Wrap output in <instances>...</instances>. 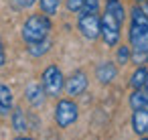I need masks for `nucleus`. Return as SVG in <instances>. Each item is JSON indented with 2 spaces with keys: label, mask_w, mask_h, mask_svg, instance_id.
<instances>
[{
  "label": "nucleus",
  "mask_w": 148,
  "mask_h": 140,
  "mask_svg": "<svg viewBox=\"0 0 148 140\" xmlns=\"http://www.w3.org/2000/svg\"><path fill=\"white\" fill-rule=\"evenodd\" d=\"M108 2H114V0H108Z\"/></svg>",
  "instance_id": "nucleus-26"
},
{
  "label": "nucleus",
  "mask_w": 148,
  "mask_h": 140,
  "mask_svg": "<svg viewBox=\"0 0 148 140\" xmlns=\"http://www.w3.org/2000/svg\"><path fill=\"white\" fill-rule=\"evenodd\" d=\"M116 73H118V69L110 61H103L95 67V77H97L99 83H110L112 79H116Z\"/></svg>",
  "instance_id": "nucleus-9"
},
{
  "label": "nucleus",
  "mask_w": 148,
  "mask_h": 140,
  "mask_svg": "<svg viewBox=\"0 0 148 140\" xmlns=\"http://www.w3.org/2000/svg\"><path fill=\"white\" fill-rule=\"evenodd\" d=\"M25 95H27V100H29V104L31 106H35V108H41L43 106V102H45V89H43V85L41 83H29L27 85V91H25Z\"/></svg>",
  "instance_id": "nucleus-8"
},
{
  "label": "nucleus",
  "mask_w": 148,
  "mask_h": 140,
  "mask_svg": "<svg viewBox=\"0 0 148 140\" xmlns=\"http://www.w3.org/2000/svg\"><path fill=\"white\" fill-rule=\"evenodd\" d=\"M77 27H79V31L85 39L95 41L99 37V16H97V12H81Z\"/></svg>",
  "instance_id": "nucleus-6"
},
{
  "label": "nucleus",
  "mask_w": 148,
  "mask_h": 140,
  "mask_svg": "<svg viewBox=\"0 0 148 140\" xmlns=\"http://www.w3.org/2000/svg\"><path fill=\"white\" fill-rule=\"evenodd\" d=\"M35 2H37V0H12V4L16 8H31Z\"/></svg>",
  "instance_id": "nucleus-21"
},
{
  "label": "nucleus",
  "mask_w": 148,
  "mask_h": 140,
  "mask_svg": "<svg viewBox=\"0 0 148 140\" xmlns=\"http://www.w3.org/2000/svg\"><path fill=\"white\" fill-rule=\"evenodd\" d=\"M51 33V21L47 14H33L23 25V39L27 43H39Z\"/></svg>",
  "instance_id": "nucleus-2"
},
{
  "label": "nucleus",
  "mask_w": 148,
  "mask_h": 140,
  "mask_svg": "<svg viewBox=\"0 0 148 140\" xmlns=\"http://www.w3.org/2000/svg\"><path fill=\"white\" fill-rule=\"evenodd\" d=\"M146 77H148V71L144 69V67H138L134 73H132V79H130V85L134 87V89H140L142 85H144V81H146Z\"/></svg>",
  "instance_id": "nucleus-16"
},
{
  "label": "nucleus",
  "mask_w": 148,
  "mask_h": 140,
  "mask_svg": "<svg viewBox=\"0 0 148 140\" xmlns=\"http://www.w3.org/2000/svg\"><path fill=\"white\" fill-rule=\"evenodd\" d=\"M140 140H148V138H140Z\"/></svg>",
  "instance_id": "nucleus-25"
},
{
  "label": "nucleus",
  "mask_w": 148,
  "mask_h": 140,
  "mask_svg": "<svg viewBox=\"0 0 148 140\" xmlns=\"http://www.w3.org/2000/svg\"><path fill=\"white\" fill-rule=\"evenodd\" d=\"M128 59H130V49L128 47H120L118 49V63H128Z\"/></svg>",
  "instance_id": "nucleus-19"
},
{
  "label": "nucleus",
  "mask_w": 148,
  "mask_h": 140,
  "mask_svg": "<svg viewBox=\"0 0 148 140\" xmlns=\"http://www.w3.org/2000/svg\"><path fill=\"white\" fill-rule=\"evenodd\" d=\"M130 45L134 49V59L148 55V16L140 6L132 8V27H130Z\"/></svg>",
  "instance_id": "nucleus-1"
},
{
  "label": "nucleus",
  "mask_w": 148,
  "mask_h": 140,
  "mask_svg": "<svg viewBox=\"0 0 148 140\" xmlns=\"http://www.w3.org/2000/svg\"><path fill=\"white\" fill-rule=\"evenodd\" d=\"M77 116H79V108H77V104L71 102V100H61V102L57 104V108H55V120H57V124H59L61 128L71 126V124L77 120Z\"/></svg>",
  "instance_id": "nucleus-5"
},
{
  "label": "nucleus",
  "mask_w": 148,
  "mask_h": 140,
  "mask_svg": "<svg viewBox=\"0 0 148 140\" xmlns=\"http://www.w3.org/2000/svg\"><path fill=\"white\" fill-rule=\"evenodd\" d=\"M49 49H51V41H49V39H43V41H39V43H29V53H31L33 57H41V55H45Z\"/></svg>",
  "instance_id": "nucleus-14"
},
{
  "label": "nucleus",
  "mask_w": 148,
  "mask_h": 140,
  "mask_svg": "<svg viewBox=\"0 0 148 140\" xmlns=\"http://www.w3.org/2000/svg\"><path fill=\"white\" fill-rule=\"evenodd\" d=\"M65 91L67 95H81L85 89H87V77L83 71H75L67 81H65Z\"/></svg>",
  "instance_id": "nucleus-7"
},
{
  "label": "nucleus",
  "mask_w": 148,
  "mask_h": 140,
  "mask_svg": "<svg viewBox=\"0 0 148 140\" xmlns=\"http://www.w3.org/2000/svg\"><path fill=\"white\" fill-rule=\"evenodd\" d=\"M39 4H41V10L49 16V14H55L59 10L61 0H39Z\"/></svg>",
  "instance_id": "nucleus-17"
},
{
  "label": "nucleus",
  "mask_w": 148,
  "mask_h": 140,
  "mask_svg": "<svg viewBox=\"0 0 148 140\" xmlns=\"http://www.w3.org/2000/svg\"><path fill=\"white\" fill-rule=\"evenodd\" d=\"M130 106L132 110H148V95L142 87L134 89V93L130 95Z\"/></svg>",
  "instance_id": "nucleus-13"
},
{
  "label": "nucleus",
  "mask_w": 148,
  "mask_h": 140,
  "mask_svg": "<svg viewBox=\"0 0 148 140\" xmlns=\"http://www.w3.org/2000/svg\"><path fill=\"white\" fill-rule=\"evenodd\" d=\"M16 140H33V138H27V136H18Z\"/></svg>",
  "instance_id": "nucleus-24"
},
{
  "label": "nucleus",
  "mask_w": 148,
  "mask_h": 140,
  "mask_svg": "<svg viewBox=\"0 0 148 140\" xmlns=\"http://www.w3.org/2000/svg\"><path fill=\"white\" fill-rule=\"evenodd\" d=\"M12 128L18 132V134H25L29 130V122H27V116L21 108H14L12 110Z\"/></svg>",
  "instance_id": "nucleus-12"
},
{
  "label": "nucleus",
  "mask_w": 148,
  "mask_h": 140,
  "mask_svg": "<svg viewBox=\"0 0 148 140\" xmlns=\"http://www.w3.org/2000/svg\"><path fill=\"white\" fill-rule=\"evenodd\" d=\"M6 63V53H4V43H2V37H0V67Z\"/></svg>",
  "instance_id": "nucleus-22"
},
{
  "label": "nucleus",
  "mask_w": 148,
  "mask_h": 140,
  "mask_svg": "<svg viewBox=\"0 0 148 140\" xmlns=\"http://www.w3.org/2000/svg\"><path fill=\"white\" fill-rule=\"evenodd\" d=\"M41 85L45 89L47 95L51 97H57L61 91H63V85H65V79H63V73L57 65H49L45 71H43V77H41Z\"/></svg>",
  "instance_id": "nucleus-3"
},
{
  "label": "nucleus",
  "mask_w": 148,
  "mask_h": 140,
  "mask_svg": "<svg viewBox=\"0 0 148 140\" xmlns=\"http://www.w3.org/2000/svg\"><path fill=\"white\" fill-rule=\"evenodd\" d=\"M81 6H83V0H67V8L71 12H79Z\"/></svg>",
  "instance_id": "nucleus-20"
},
{
  "label": "nucleus",
  "mask_w": 148,
  "mask_h": 140,
  "mask_svg": "<svg viewBox=\"0 0 148 140\" xmlns=\"http://www.w3.org/2000/svg\"><path fill=\"white\" fill-rule=\"evenodd\" d=\"M120 27H122V23L116 21L110 12H106V14L99 19V35L103 37L106 45L114 47V45L120 41Z\"/></svg>",
  "instance_id": "nucleus-4"
},
{
  "label": "nucleus",
  "mask_w": 148,
  "mask_h": 140,
  "mask_svg": "<svg viewBox=\"0 0 148 140\" xmlns=\"http://www.w3.org/2000/svg\"><path fill=\"white\" fill-rule=\"evenodd\" d=\"M132 128L136 134L148 132V110H134L132 114Z\"/></svg>",
  "instance_id": "nucleus-10"
},
{
  "label": "nucleus",
  "mask_w": 148,
  "mask_h": 140,
  "mask_svg": "<svg viewBox=\"0 0 148 140\" xmlns=\"http://www.w3.org/2000/svg\"><path fill=\"white\" fill-rule=\"evenodd\" d=\"M99 10V2L97 0H83L81 12H97Z\"/></svg>",
  "instance_id": "nucleus-18"
},
{
  "label": "nucleus",
  "mask_w": 148,
  "mask_h": 140,
  "mask_svg": "<svg viewBox=\"0 0 148 140\" xmlns=\"http://www.w3.org/2000/svg\"><path fill=\"white\" fill-rule=\"evenodd\" d=\"M106 12H110V14H112L116 21H120V23H124V19H126V10H124V6L118 2V0H114V2H108Z\"/></svg>",
  "instance_id": "nucleus-15"
},
{
  "label": "nucleus",
  "mask_w": 148,
  "mask_h": 140,
  "mask_svg": "<svg viewBox=\"0 0 148 140\" xmlns=\"http://www.w3.org/2000/svg\"><path fill=\"white\" fill-rule=\"evenodd\" d=\"M142 89L146 91V95H148V77H146V81H144V85H142Z\"/></svg>",
  "instance_id": "nucleus-23"
},
{
  "label": "nucleus",
  "mask_w": 148,
  "mask_h": 140,
  "mask_svg": "<svg viewBox=\"0 0 148 140\" xmlns=\"http://www.w3.org/2000/svg\"><path fill=\"white\" fill-rule=\"evenodd\" d=\"M12 110V91L8 85L0 81V116H6Z\"/></svg>",
  "instance_id": "nucleus-11"
}]
</instances>
